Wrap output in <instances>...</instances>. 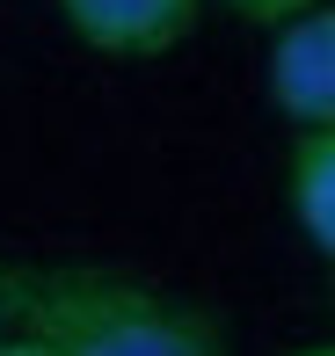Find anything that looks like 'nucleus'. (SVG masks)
Here are the masks:
<instances>
[{"label": "nucleus", "mask_w": 335, "mask_h": 356, "mask_svg": "<svg viewBox=\"0 0 335 356\" xmlns=\"http://www.w3.org/2000/svg\"><path fill=\"white\" fill-rule=\"evenodd\" d=\"M270 102L292 131H335V0L270 29Z\"/></svg>", "instance_id": "2"}, {"label": "nucleus", "mask_w": 335, "mask_h": 356, "mask_svg": "<svg viewBox=\"0 0 335 356\" xmlns=\"http://www.w3.org/2000/svg\"><path fill=\"white\" fill-rule=\"evenodd\" d=\"M0 334H15V269L0 262Z\"/></svg>", "instance_id": "7"}, {"label": "nucleus", "mask_w": 335, "mask_h": 356, "mask_svg": "<svg viewBox=\"0 0 335 356\" xmlns=\"http://www.w3.org/2000/svg\"><path fill=\"white\" fill-rule=\"evenodd\" d=\"M292 356H335V342H299Z\"/></svg>", "instance_id": "8"}, {"label": "nucleus", "mask_w": 335, "mask_h": 356, "mask_svg": "<svg viewBox=\"0 0 335 356\" xmlns=\"http://www.w3.org/2000/svg\"><path fill=\"white\" fill-rule=\"evenodd\" d=\"M226 15H241V22H255V29H284L292 15H306V8H321V0H219Z\"/></svg>", "instance_id": "5"}, {"label": "nucleus", "mask_w": 335, "mask_h": 356, "mask_svg": "<svg viewBox=\"0 0 335 356\" xmlns=\"http://www.w3.org/2000/svg\"><path fill=\"white\" fill-rule=\"evenodd\" d=\"M284 204H292L306 248L335 269V131H299L284 160Z\"/></svg>", "instance_id": "4"}, {"label": "nucleus", "mask_w": 335, "mask_h": 356, "mask_svg": "<svg viewBox=\"0 0 335 356\" xmlns=\"http://www.w3.org/2000/svg\"><path fill=\"white\" fill-rule=\"evenodd\" d=\"M0 356H59L44 334H29V327H15V334H0Z\"/></svg>", "instance_id": "6"}, {"label": "nucleus", "mask_w": 335, "mask_h": 356, "mask_svg": "<svg viewBox=\"0 0 335 356\" xmlns=\"http://www.w3.org/2000/svg\"><path fill=\"white\" fill-rule=\"evenodd\" d=\"M15 327L44 334L59 356H233L226 327L182 291L88 262L15 269Z\"/></svg>", "instance_id": "1"}, {"label": "nucleus", "mask_w": 335, "mask_h": 356, "mask_svg": "<svg viewBox=\"0 0 335 356\" xmlns=\"http://www.w3.org/2000/svg\"><path fill=\"white\" fill-rule=\"evenodd\" d=\"M59 15L102 58H161L197 29L204 0H59Z\"/></svg>", "instance_id": "3"}]
</instances>
